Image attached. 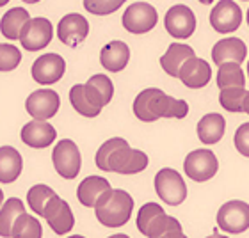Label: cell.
<instances>
[{
    "instance_id": "obj_1",
    "label": "cell",
    "mask_w": 249,
    "mask_h": 238,
    "mask_svg": "<svg viewBox=\"0 0 249 238\" xmlns=\"http://www.w3.org/2000/svg\"><path fill=\"white\" fill-rule=\"evenodd\" d=\"M94 164L100 171L118 174H137L148 167V155L144 151L130 148L121 137H112L100 146Z\"/></svg>"
},
{
    "instance_id": "obj_2",
    "label": "cell",
    "mask_w": 249,
    "mask_h": 238,
    "mask_svg": "<svg viewBox=\"0 0 249 238\" xmlns=\"http://www.w3.org/2000/svg\"><path fill=\"white\" fill-rule=\"evenodd\" d=\"M114 96V85L107 75H93L86 84H77L70 89L73 109L84 118H96Z\"/></svg>"
},
{
    "instance_id": "obj_3",
    "label": "cell",
    "mask_w": 249,
    "mask_h": 238,
    "mask_svg": "<svg viewBox=\"0 0 249 238\" xmlns=\"http://www.w3.org/2000/svg\"><path fill=\"white\" fill-rule=\"evenodd\" d=\"M134 114L139 121L151 123L160 118L183 119L189 114V105L183 100H177L157 87L141 91L134 100Z\"/></svg>"
},
{
    "instance_id": "obj_4",
    "label": "cell",
    "mask_w": 249,
    "mask_h": 238,
    "mask_svg": "<svg viewBox=\"0 0 249 238\" xmlns=\"http://www.w3.org/2000/svg\"><path fill=\"white\" fill-rule=\"evenodd\" d=\"M137 229L148 238H183L182 226L157 203H146L137 212Z\"/></svg>"
},
{
    "instance_id": "obj_5",
    "label": "cell",
    "mask_w": 249,
    "mask_h": 238,
    "mask_svg": "<svg viewBox=\"0 0 249 238\" xmlns=\"http://www.w3.org/2000/svg\"><path fill=\"white\" fill-rule=\"evenodd\" d=\"M134 212V199L128 192L109 188L94 203V213L100 224L107 228H121L128 222Z\"/></svg>"
},
{
    "instance_id": "obj_6",
    "label": "cell",
    "mask_w": 249,
    "mask_h": 238,
    "mask_svg": "<svg viewBox=\"0 0 249 238\" xmlns=\"http://www.w3.org/2000/svg\"><path fill=\"white\" fill-rule=\"evenodd\" d=\"M155 190L162 201L169 206H178L185 201L187 197V185L182 174L175 169L164 167L157 172L155 176Z\"/></svg>"
},
{
    "instance_id": "obj_7",
    "label": "cell",
    "mask_w": 249,
    "mask_h": 238,
    "mask_svg": "<svg viewBox=\"0 0 249 238\" xmlns=\"http://www.w3.org/2000/svg\"><path fill=\"white\" fill-rule=\"evenodd\" d=\"M52 162L59 176H62L64 180L77 178L82 167V156H80L78 146L70 139L59 140L57 146L53 148Z\"/></svg>"
},
{
    "instance_id": "obj_8",
    "label": "cell",
    "mask_w": 249,
    "mask_h": 238,
    "mask_svg": "<svg viewBox=\"0 0 249 238\" xmlns=\"http://www.w3.org/2000/svg\"><path fill=\"white\" fill-rule=\"evenodd\" d=\"M53 37V27L48 18H29L20 31V43L27 52L43 50Z\"/></svg>"
},
{
    "instance_id": "obj_9",
    "label": "cell",
    "mask_w": 249,
    "mask_h": 238,
    "mask_svg": "<svg viewBox=\"0 0 249 238\" xmlns=\"http://www.w3.org/2000/svg\"><path fill=\"white\" fill-rule=\"evenodd\" d=\"M219 162L217 156L210 150H194L185 156L183 162V171L192 181L203 183V181L212 180L217 174Z\"/></svg>"
},
{
    "instance_id": "obj_10",
    "label": "cell",
    "mask_w": 249,
    "mask_h": 238,
    "mask_svg": "<svg viewBox=\"0 0 249 238\" xmlns=\"http://www.w3.org/2000/svg\"><path fill=\"white\" fill-rule=\"evenodd\" d=\"M217 226L228 235H240L249 228V206L244 201H228L219 208Z\"/></svg>"
},
{
    "instance_id": "obj_11",
    "label": "cell",
    "mask_w": 249,
    "mask_h": 238,
    "mask_svg": "<svg viewBox=\"0 0 249 238\" xmlns=\"http://www.w3.org/2000/svg\"><path fill=\"white\" fill-rule=\"evenodd\" d=\"M159 15L151 4L135 2L123 13V27L130 34H146L157 25Z\"/></svg>"
},
{
    "instance_id": "obj_12",
    "label": "cell",
    "mask_w": 249,
    "mask_h": 238,
    "mask_svg": "<svg viewBox=\"0 0 249 238\" xmlns=\"http://www.w3.org/2000/svg\"><path fill=\"white\" fill-rule=\"evenodd\" d=\"M242 23V9L233 0H221L210 13V25L215 32L230 34L235 32Z\"/></svg>"
},
{
    "instance_id": "obj_13",
    "label": "cell",
    "mask_w": 249,
    "mask_h": 238,
    "mask_svg": "<svg viewBox=\"0 0 249 238\" xmlns=\"http://www.w3.org/2000/svg\"><path fill=\"white\" fill-rule=\"evenodd\" d=\"M43 217L47 219L48 226L52 228V231L59 237H64L73 229L75 226V217H73V212L70 204H68L64 199L55 194V196L50 199V203L45 208V213Z\"/></svg>"
},
{
    "instance_id": "obj_14",
    "label": "cell",
    "mask_w": 249,
    "mask_h": 238,
    "mask_svg": "<svg viewBox=\"0 0 249 238\" xmlns=\"http://www.w3.org/2000/svg\"><path fill=\"white\" fill-rule=\"evenodd\" d=\"M59 107H61V98L53 89H37L25 102L29 116L34 119H43V121H48L57 114Z\"/></svg>"
},
{
    "instance_id": "obj_15",
    "label": "cell",
    "mask_w": 249,
    "mask_h": 238,
    "mask_svg": "<svg viewBox=\"0 0 249 238\" xmlns=\"http://www.w3.org/2000/svg\"><path fill=\"white\" fill-rule=\"evenodd\" d=\"M164 23H166V31L177 39H187L196 31V16L191 7L183 4L173 5L166 13Z\"/></svg>"
},
{
    "instance_id": "obj_16",
    "label": "cell",
    "mask_w": 249,
    "mask_h": 238,
    "mask_svg": "<svg viewBox=\"0 0 249 238\" xmlns=\"http://www.w3.org/2000/svg\"><path fill=\"white\" fill-rule=\"evenodd\" d=\"M66 71V61L59 53H45L32 64V78L41 85L59 82Z\"/></svg>"
},
{
    "instance_id": "obj_17",
    "label": "cell",
    "mask_w": 249,
    "mask_h": 238,
    "mask_svg": "<svg viewBox=\"0 0 249 238\" xmlns=\"http://www.w3.org/2000/svg\"><path fill=\"white\" fill-rule=\"evenodd\" d=\"M182 84L189 89H201L205 87L208 82H210V77H212V68L207 61L192 55L183 62L180 69H178L177 75Z\"/></svg>"
},
{
    "instance_id": "obj_18",
    "label": "cell",
    "mask_w": 249,
    "mask_h": 238,
    "mask_svg": "<svg viewBox=\"0 0 249 238\" xmlns=\"http://www.w3.org/2000/svg\"><path fill=\"white\" fill-rule=\"evenodd\" d=\"M89 23L82 15L78 13H70L64 18H61L57 25V36L61 43L66 47H78L80 43L88 37Z\"/></svg>"
},
{
    "instance_id": "obj_19",
    "label": "cell",
    "mask_w": 249,
    "mask_h": 238,
    "mask_svg": "<svg viewBox=\"0 0 249 238\" xmlns=\"http://www.w3.org/2000/svg\"><path fill=\"white\" fill-rule=\"evenodd\" d=\"M20 137L27 146L43 150V148H48V146L55 140L57 132H55V128H53L50 123H47V121H43V119H32V121H29V123L21 128Z\"/></svg>"
},
{
    "instance_id": "obj_20",
    "label": "cell",
    "mask_w": 249,
    "mask_h": 238,
    "mask_svg": "<svg viewBox=\"0 0 249 238\" xmlns=\"http://www.w3.org/2000/svg\"><path fill=\"white\" fill-rule=\"evenodd\" d=\"M248 55V48L246 43L239 37H226L215 43V47L212 48V61L215 64H223V62H237L242 64Z\"/></svg>"
},
{
    "instance_id": "obj_21",
    "label": "cell",
    "mask_w": 249,
    "mask_h": 238,
    "mask_svg": "<svg viewBox=\"0 0 249 238\" xmlns=\"http://www.w3.org/2000/svg\"><path fill=\"white\" fill-rule=\"evenodd\" d=\"M130 61V48L123 41L107 43L100 52V62L102 66L110 73H120L126 68Z\"/></svg>"
},
{
    "instance_id": "obj_22",
    "label": "cell",
    "mask_w": 249,
    "mask_h": 238,
    "mask_svg": "<svg viewBox=\"0 0 249 238\" xmlns=\"http://www.w3.org/2000/svg\"><path fill=\"white\" fill-rule=\"evenodd\" d=\"M197 137L203 144L212 146L217 144L219 140L224 137V130H226V121L221 114H207L203 116L197 123Z\"/></svg>"
},
{
    "instance_id": "obj_23",
    "label": "cell",
    "mask_w": 249,
    "mask_h": 238,
    "mask_svg": "<svg viewBox=\"0 0 249 238\" xmlns=\"http://www.w3.org/2000/svg\"><path fill=\"white\" fill-rule=\"evenodd\" d=\"M23 158L13 146L0 148V183H13L20 178Z\"/></svg>"
},
{
    "instance_id": "obj_24",
    "label": "cell",
    "mask_w": 249,
    "mask_h": 238,
    "mask_svg": "<svg viewBox=\"0 0 249 238\" xmlns=\"http://www.w3.org/2000/svg\"><path fill=\"white\" fill-rule=\"evenodd\" d=\"M110 188V183L102 176H88L86 180L80 181L77 188L78 203L86 208H93L94 203L98 201V197Z\"/></svg>"
},
{
    "instance_id": "obj_25",
    "label": "cell",
    "mask_w": 249,
    "mask_h": 238,
    "mask_svg": "<svg viewBox=\"0 0 249 238\" xmlns=\"http://www.w3.org/2000/svg\"><path fill=\"white\" fill-rule=\"evenodd\" d=\"M192 55H196L194 50H192V47L182 45V43H173V45L167 47V52L160 57V66L167 75L177 77L180 66H182L189 57H192Z\"/></svg>"
},
{
    "instance_id": "obj_26",
    "label": "cell",
    "mask_w": 249,
    "mask_h": 238,
    "mask_svg": "<svg viewBox=\"0 0 249 238\" xmlns=\"http://www.w3.org/2000/svg\"><path fill=\"white\" fill-rule=\"evenodd\" d=\"M249 93L248 89L239 87V85H231V87H223L219 94V103L224 110L228 112H249Z\"/></svg>"
},
{
    "instance_id": "obj_27",
    "label": "cell",
    "mask_w": 249,
    "mask_h": 238,
    "mask_svg": "<svg viewBox=\"0 0 249 238\" xmlns=\"http://www.w3.org/2000/svg\"><path fill=\"white\" fill-rule=\"evenodd\" d=\"M31 16L27 13V9L23 7H13L2 16V20H0V32H2V36L11 39V41H16L18 37H20V31L23 23L29 20Z\"/></svg>"
},
{
    "instance_id": "obj_28",
    "label": "cell",
    "mask_w": 249,
    "mask_h": 238,
    "mask_svg": "<svg viewBox=\"0 0 249 238\" xmlns=\"http://www.w3.org/2000/svg\"><path fill=\"white\" fill-rule=\"evenodd\" d=\"M23 212H25V206L18 197H9L5 203H2V208H0V237H11V228H13L16 217Z\"/></svg>"
},
{
    "instance_id": "obj_29",
    "label": "cell",
    "mask_w": 249,
    "mask_h": 238,
    "mask_svg": "<svg viewBox=\"0 0 249 238\" xmlns=\"http://www.w3.org/2000/svg\"><path fill=\"white\" fill-rule=\"evenodd\" d=\"M11 237L13 238H41L43 228L36 217L29 213H20L16 217L13 228H11Z\"/></svg>"
},
{
    "instance_id": "obj_30",
    "label": "cell",
    "mask_w": 249,
    "mask_h": 238,
    "mask_svg": "<svg viewBox=\"0 0 249 238\" xmlns=\"http://www.w3.org/2000/svg\"><path fill=\"white\" fill-rule=\"evenodd\" d=\"M217 85L221 89L231 87V85L244 87L246 75H244V71H242L240 64H237V62H223V64H219Z\"/></svg>"
},
{
    "instance_id": "obj_31",
    "label": "cell",
    "mask_w": 249,
    "mask_h": 238,
    "mask_svg": "<svg viewBox=\"0 0 249 238\" xmlns=\"http://www.w3.org/2000/svg\"><path fill=\"white\" fill-rule=\"evenodd\" d=\"M55 196V192L47 185H34L31 190L27 192V203H29V206L34 210V212L43 217V213H45V208L47 204L50 203V199Z\"/></svg>"
},
{
    "instance_id": "obj_32",
    "label": "cell",
    "mask_w": 249,
    "mask_h": 238,
    "mask_svg": "<svg viewBox=\"0 0 249 238\" xmlns=\"http://www.w3.org/2000/svg\"><path fill=\"white\" fill-rule=\"evenodd\" d=\"M126 0H84V7L88 13L96 16H107L112 15L120 9Z\"/></svg>"
},
{
    "instance_id": "obj_33",
    "label": "cell",
    "mask_w": 249,
    "mask_h": 238,
    "mask_svg": "<svg viewBox=\"0 0 249 238\" xmlns=\"http://www.w3.org/2000/svg\"><path fill=\"white\" fill-rule=\"evenodd\" d=\"M21 62V52L18 47L0 43V71H13Z\"/></svg>"
},
{
    "instance_id": "obj_34",
    "label": "cell",
    "mask_w": 249,
    "mask_h": 238,
    "mask_svg": "<svg viewBox=\"0 0 249 238\" xmlns=\"http://www.w3.org/2000/svg\"><path fill=\"white\" fill-rule=\"evenodd\" d=\"M233 142H235V148L239 150L240 155L249 156V123L240 124L239 130L235 132Z\"/></svg>"
},
{
    "instance_id": "obj_35",
    "label": "cell",
    "mask_w": 249,
    "mask_h": 238,
    "mask_svg": "<svg viewBox=\"0 0 249 238\" xmlns=\"http://www.w3.org/2000/svg\"><path fill=\"white\" fill-rule=\"evenodd\" d=\"M21 2H25V4H37V2H41V0H21Z\"/></svg>"
},
{
    "instance_id": "obj_36",
    "label": "cell",
    "mask_w": 249,
    "mask_h": 238,
    "mask_svg": "<svg viewBox=\"0 0 249 238\" xmlns=\"http://www.w3.org/2000/svg\"><path fill=\"white\" fill-rule=\"evenodd\" d=\"M197 2H199V4H205V5H208V4H212L213 0H197Z\"/></svg>"
},
{
    "instance_id": "obj_37",
    "label": "cell",
    "mask_w": 249,
    "mask_h": 238,
    "mask_svg": "<svg viewBox=\"0 0 249 238\" xmlns=\"http://www.w3.org/2000/svg\"><path fill=\"white\" fill-rule=\"evenodd\" d=\"M2 203H4V192L0 188V206H2Z\"/></svg>"
},
{
    "instance_id": "obj_38",
    "label": "cell",
    "mask_w": 249,
    "mask_h": 238,
    "mask_svg": "<svg viewBox=\"0 0 249 238\" xmlns=\"http://www.w3.org/2000/svg\"><path fill=\"white\" fill-rule=\"evenodd\" d=\"M7 2H9V0H0V7H2V5H5Z\"/></svg>"
},
{
    "instance_id": "obj_39",
    "label": "cell",
    "mask_w": 249,
    "mask_h": 238,
    "mask_svg": "<svg viewBox=\"0 0 249 238\" xmlns=\"http://www.w3.org/2000/svg\"><path fill=\"white\" fill-rule=\"evenodd\" d=\"M242 2H246V0H242Z\"/></svg>"
}]
</instances>
